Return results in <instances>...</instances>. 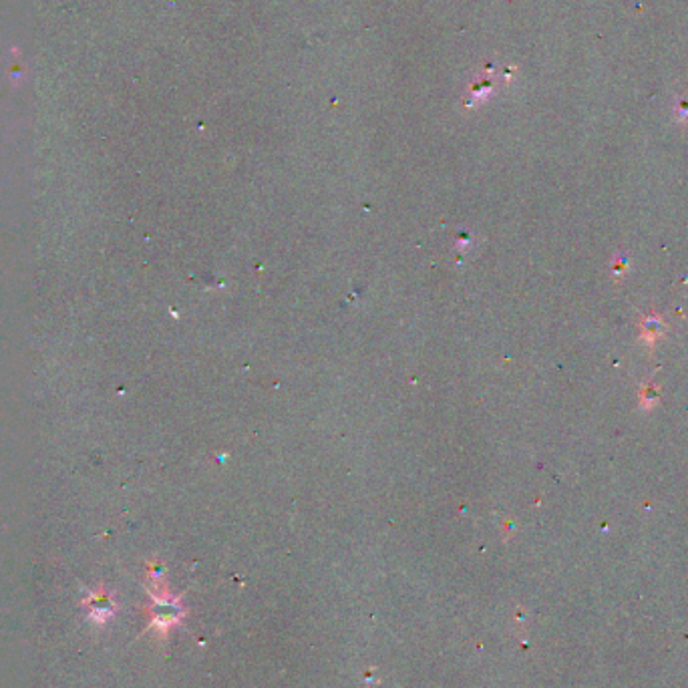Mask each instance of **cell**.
<instances>
[{"instance_id": "cell-1", "label": "cell", "mask_w": 688, "mask_h": 688, "mask_svg": "<svg viewBox=\"0 0 688 688\" xmlns=\"http://www.w3.org/2000/svg\"><path fill=\"white\" fill-rule=\"evenodd\" d=\"M664 332H666V324L658 314H648L644 318L642 326H640V338L646 342V346L650 351L654 349V344L664 336Z\"/></svg>"}, {"instance_id": "cell-2", "label": "cell", "mask_w": 688, "mask_h": 688, "mask_svg": "<svg viewBox=\"0 0 688 688\" xmlns=\"http://www.w3.org/2000/svg\"><path fill=\"white\" fill-rule=\"evenodd\" d=\"M87 604L89 616L97 624H103L107 618L113 614V602L109 600V596H105V594H93Z\"/></svg>"}, {"instance_id": "cell-3", "label": "cell", "mask_w": 688, "mask_h": 688, "mask_svg": "<svg viewBox=\"0 0 688 688\" xmlns=\"http://www.w3.org/2000/svg\"><path fill=\"white\" fill-rule=\"evenodd\" d=\"M656 403H658V388L652 383H644L640 387V406L644 411H650Z\"/></svg>"}]
</instances>
